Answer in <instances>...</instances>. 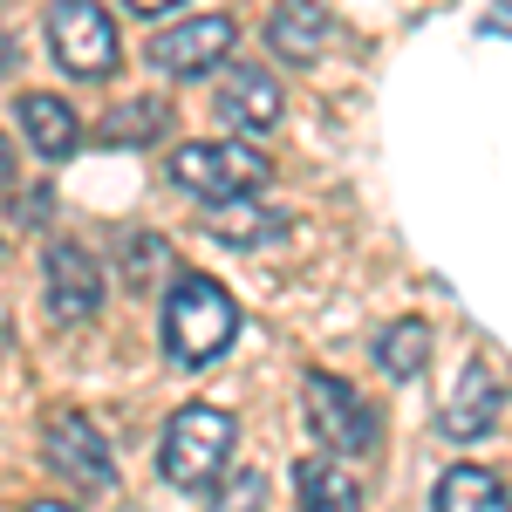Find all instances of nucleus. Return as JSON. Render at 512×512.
Instances as JSON below:
<instances>
[{
  "instance_id": "9b49d317",
  "label": "nucleus",
  "mask_w": 512,
  "mask_h": 512,
  "mask_svg": "<svg viewBox=\"0 0 512 512\" xmlns=\"http://www.w3.org/2000/svg\"><path fill=\"white\" fill-rule=\"evenodd\" d=\"M437 512H512V492L499 472H485V465H451V472L437 478Z\"/></svg>"
},
{
  "instance_id": "f8f14e48",
  "label": "nucleus",
  "mask_w": 512,
  "mask_h": 512,
  "mask_svg": "<svg viewBox=\"0 0 512 512\" xmlns=\"http://www.w3.org/2000/svg\"><path fill=\"white\" fill-rule=\"evenodd\" d=\"M492 424H499V390H492V376H485V369H465V376H458V390H451V403H444V431L472 444V437H485Z\"/></svg>"
},
{
  "instance_id": "f257e3e1",
  "label": "nucleus",
  "mask_w": 512,
  "mask_h": 512,
  "mask_svg": "<svg viewBox=\"0 0 512 512\" xmlns=\"http://www.w3.org/2000/svg\"><path fill=\"white\" fill-rule=\"evenodd\" d=\"M164 349L178 355V362H219L226 355V342L239 335V308L233 294L219 287V280L205 274H178L171 280V294H164Z\"/></svg>"
},
{
  "instance_id": "39448f33",
  "label": "nucleus",
  "mask_w": 512,
  "mask_h": 512,
  "mask_svg": "<svg viewBox=\"0 0 512 512\" xmlns=\"http://www.w3.org/2000/svg\"><path fill=\"white\" fill-rule=\"evenodd\" d=\"M41 451H48V465L82 485V492H110L117 485V465H110V444L103 431L82 417V410H55L48 424H41Z\"/></svg>"
},
{
  "instance_id": "f3484780",
  "label": "nucleus",
  "mask_w": 512,
  "mask_h": 512,
  "mask_svg": "<svg viewBox=\"0 0 512 512\" xmlns=\"http://www.w3.org/2000/svg\"><path fill=\"white\" fill-rule=\"evenodd\" d=\"M260 506H267V472H260V465L219 478V485L205 492V512H260Z\"/></svg>"
},
{
  "instance_id": "f03ea898",
  "label": "nucleus",
  "mask_w": 512,
  "mask_h": 512,
  "mask_svg": "<svg viewBox=\"0 0 512 512\" xmlns=\"http://www.w3.org/2000/svg\"><path fill=\"white\" fill-rule=\"evenodd\" d=\"M233 437L239 424L226 410H212V403H185L171 424H164V444H158V465L171 485H185V492H212L219 472H226V458H233Z\"/></svg>"
},
{
  "instance_id": "1a4fd4ad",
  "label": "nucleus",
  "mask_w": 512,
  "mask_h": 512,
  "mask_svg": "<svg viewBox=\"0 0 512 512\" xmlns=\"http://www.w3.org/2000/svg\"><path fill=\"white\" fill-rule=\"evenodd\" d=\"M212 103H219V117L233 123V130H274L280 123V82L260 62H226Z\"/></svg>"
},
{
  "instance_id": "aec40b11",
  "label": "nucleus",
  "mask_w": 512,
  "mask_h": 512,
  "mask_svg": "<svg viewBox=\"0 0 512 512\" xmlns=\"http://www.w3.org/2000/svg\"><path fill=\"white\" fill-rule=\"evenodd\" d=\"M7 171H14V151H7V137H0V178H7Z\"/></svg>"
},
{
  "instance_id": "9d476101",
  "label": "nucleus",
  "mask_w": 512,
  "mask_h": 512,
  "mask_svg": "<svg viewBox=\"0 0 512 512\" xmlns=\"http://www.w3.org/2000/svg\"><path fill=\"white\" fill-rule=\"evenodd\" d=\"M14 117H21V137L35 144L41 158H69V151H76V137H82L76 110H69L62 96H41V89H28V96L14 103Z\"/></svg>"
},
{
  "instance_id": "4468645a",
  "label": "nucleus",
  "mask_w": 512,
  "mask_h": 512,
  "mask_svg": "<svg viewBox=\"0 0 512 512\" xmlns=\"http://www.w3.org/2000/svg\"><path fill=\"white\" fill-rule=\"evenodd\" d=\"M294 485H301V512H362V485L328 458H301Z\"/></svg>"
},
{
  "instance_id": "ddd939ff",
  "label": "nucleus",
  "mask_w": 512,
  "mask_h": 512,
  "mask_svg": "<svg viewBox=\"0 0 512 512\" xmlns=\"http://www.w3.org/2000/svg\"><path fill=\"white\" fill-rule=\"evenodd\" d=\"M321 35H328V14L308 7V0H287V7H274V21H267V48H274L280 62H315Z\"/></svg>"
},
{
  "instance_id": "423d86ee",
  "label": "nucleus",
  "mask_w": 512,
  "mask_h": 512,
  "mask_svg": "<svg viewBox=\"0 0 512 512\" xmlns=\"http://www.w3.org/2000/svg\"><path fill=\"white\" fill-rule=\"evenodd\" d=\"M48 41H55V62L69 76H110L117 69V21L89 0H62L48 14Z\"/></svg>"
},
{
  "instance_id": "6ab92c4d",
  "label": "nucleus",
  "mask_w": 512,
  "mask_h": 512,
  "mask_svg": "<svg viewBox=\"0 0 512 512\" xmlns=\"http://www.w3.org/2000/svg\"><path fill=\"white\" fill-rule=\"evenodd\" d=\"M28 512H76V506H62V499H35Z\"/></svg>"
},
{
  "instance_id": "2eb2a0df",
  "label": "nucleus",
  "mask_w": 512,
  "mask_h": 512,
  "mask_svg": "<svg viewBox=\"0 0 512 512\" xmlns=\"http://www.w3.org/2000/svg\"><path fill=\"white\" fill-rule=\"evenodd\" d=\"M205 226H212V239H226V246H246V239L280 233L287 219H280V212H267V205H246V198H233V205H205Z\"/></svg>"
},
{
  "instance_id": "7ed1b4c3",
  "label": "nucleus",
  "mask_w": 512,
  "mask_h": 512,
  "mask_svg": "<svg viewBox=\"0 0 512 512\" xmlns=\"http://www.w3.org/2000/svg\"><path fill=\"white\" fill-rule=\"evenodd\" d=\"M171 185L205 198V205H233V198H253L267 185V158L253 144H239V137H226V144H185L171 158Z\"/></svg>"
},
{
  "instance_id": "0eeeda50",
  "label": "nucleus",
  "mask_w": 512,
  "mask_h": 512,
  "mask_svg": "<svg viewBox=\"0 0 512 512\" xmlns=\"http://www.w3.org/2000/svg\"><path fill=\"white\" fill-rule=\"evenodd\" d=\"M226 48H233V21L226 14H192V21L151 35V69H164V76H205V69L226 62Z\"/></svg>"
},
{
  "instance_id": "a211bd4d",
  "label": "nucleus",
  "mask_w": 512,
  "mask_h": 512,
  "mask_svg": "<svg viewBox=\"0 0 512 512\" xmlns=\"http://www.w3.org/2000/svg\"><path fill=\"white\" fill-rule=\"evenodd\" d=\"M158 130H164V103H123L117 123H103L110 144H144V137H158Z\"/></svg>"
},
{
  "instance_id": "dca6fc26",
  "label": "nucleus",
  "mask_w": 512,
  "mask_h": 512,
  "mask_svg": "<svg viewBox=\"0 0 512 512\" xmlns=\"http://www.w3.org/2000/svg\"><path fill=\"white\" fill-rule=\"evenodd\" d=\"M376 362H383L390 376H424V362H431V328H424V321H396L390 335H376Z\"/></svg>"
},
{
  "instance_id": "6e6552de",
  "label": "nucleus",
  "mask_w": 512,
  "mask_h": 512,
  "mask_svg": "<svg viewBox=\"0 0 512 512\" xmlns=\"http://www.w3.org/2000/svg\"><path fill=\"white\" fill-rule=\"evenodd\" d=\"M41 280H48V315L55 321H89L103 308V274H96V260H89L82 246H69V239L48 246Z\"/></svg>"
},
{
  "instance_id": "20e7f679",
  "label": "nucleus",
  "mask_w": 512,
  "mask_h": 512,
  "mask_svg": "<svg viewBox=\"0 0 512 512\" xmlns=\"http://www.w3.org/2000/svg\"><path fill=\"white\" fill-rule=\"evenodd\" d=\"M301 410H308L315 444L335 451V458H362V451L376 444V417H369V403H362L342 376H308V383H301Z\"/></svg>"
},
{
  "instance_id": "412c9836",
  "label": "nucleus",
  "mask_w": 512,
  "mask_h": 512,
  "mask_svg": "<svg viewBox=\"0 0 512 512\" xmlns=\"http://www.w3.org/2000/svg\"><path fill=\"white\" fill-rule=\"evenodd\" d=\"M0 69H7V35H0Z\"/></svg>"
}]
</instances>
